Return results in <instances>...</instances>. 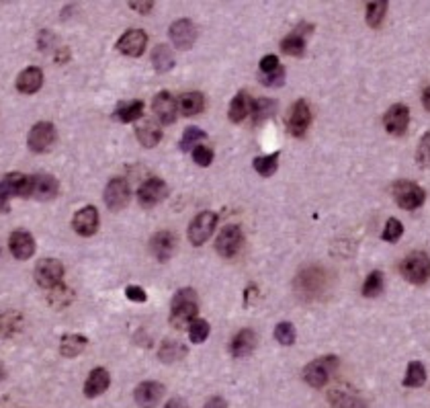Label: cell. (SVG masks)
<instances>
[{
  "instance_id": "50",
  "label": "cell",
  "mask_w": 430,
  "mask_h": 408,
  "mask_svg": "<svg viewBox=\"0 0 430 408\" xmlns=\"http://www.w3.org/2000/svg\"><path fill=\"white\" fill-rule=\"evenodd\" d=\"M126 295H128V299H132V302H136V304H143V302L147 299L145 291H143L140 285H128Z\"/></svg>"
},
{
  "instance_id": "3",
  "label": "cell",
  "mask_w": 430,
  "mask_h": 408,
  "mask_svg": "<svg viewBox=\"0 0 430 408\" xmlns=\"http://www.w3.org/2000/svg\"><path fill=\"white\" fill-rule=\"evenodd\" d=\"M326 287V275L320 267H307L297 275L295 279V291L299 297L311 302L315 297H320L322 289Z\"/></svg>"
},
{
  "instance_id": "25",
  "label": "cell",
  "mask_w": 430,
  "mask_h": 408,
  "mask_svg": "<svg viewBox=\"0 0 430 408\" xmlns=\"http://www.w3.org/2000/svg\"><path fill=\"white\" fill-rule=\"evenodd\" d=\"M256 347V335L250 328H242L230 343V353L234 357H246L254 351Z\"/></svg>"
},
{
  "instance_id": "7",
  "label": "cell",
  "mask_w": 430,
  "mask_h": 408,
  "mask_svg": "<svg viewBox=\"0 0 430 408\" xmlns=\"http://www.w3.org/2000/svg\"><path fill=\"white\" fill-rule=\"evenodd\" d=\"M215 224H217V216L213 212H201L199 216H195L189 226V232H187L191 245L193 247L205 245L209 240V236H213Z\"/></svg>"
},
{
  "instance_id": "44",
  "label": "cell",
  "mask_w": 430,
  "mask_h": 408,
  "mask_svg": "<svg viewBox=\"0 0 430 408\" xmlns=\"http://www.w3.org/2000/svg\"><path fill=\"white\" fill-rule=\"evenodd\" d=\"M275 339H277V343H279V345H283V347L293 345V343H295V339H297L295 326H293L291 322H279V324H277V328H275Z\"/></svg>"
},
{
  "instance_id": "14",
  "label": "cell",
  "mask_w": 430,
  "mask_h": 408,
  "mask_svg": "<svg viewBox=\"0 0 430 408\" xmlns=\"http://www.w3.org/2000/svg\"><path fill=\"white\" fill-rule=\"evenodd\" d=\"M410 124V109L404 103L392 105L383 115V126L392 136H404Z\"/></svg>"
},
{
  "instance_id": "30",
  "label": "cell",
  "mask_w": 430,
  "mask_h": 408,
  "mask_svg": "<svg viewBox=\"0 0 430 408\" xmlns=\"http://www.w3.org/2000/svg\"><path fill=\"white\" fill-rule=\"evenodd\" d=\"M187 355V347L174 339H166L162 345H160V351H158V357L162 363H176L180 361L182 357Z\"/></svg>"
},
{
  "instance_id": "53",
  "label": "cell",
  "mask_w": 430,
  "mask_h": 408,
  "mask_svg": "<svg viewBox=\"0 0 430 408\" xmlns=\"http://www.w3.org/2000/svg\"><path fill=\"white\" fill-rule=\"evenodd\" d=\"M166 408H189V407H187V403H184L182 398H170V400L166 403Z\"/></svg>"
},
{
  "instance_id": "11",
  "label": "cell",
  "mask_w": 430,
  "mask_h": 408,
  "mask_svg": "<svg viewBox=\"0 0 430 408\" xmlns=\"http://www.w3.org/2000/svg\"><path fill=\"white\" fill-rule=\"evenodd\" d=\"M242 242H244V234L238 226L230 224L226 228H222V232L217 234V240H215V251L230 259L234 255H238V251L242 249Z\"/></svg>"
},
{
  "instance_id": "8",
  "label": "cell",
  "mask_w": 430,
  "mask_h": 408,
  "mask_svg": "<svg viewBox=\"0 0 430 408\" xmlns=\"http://www.w3.org/2000/svg\"><path fill=\"white\" fill-rule=\"evenodd\" d=\"M12 197H31V177L21 172H10L0 179V203Z\"/></svg>"
},
{
  "instance_id": "23",
  "label": "cell",
  "mask_w": 430,
  "mask_h": 408,
  "mask_svg": "<svg viewBox=\"0 0 430 408\" xmlns=\"http://www.w3.org/2000/svg\"><path fill=\"white\" fill-rule=\"evenodd\" d=\"M41 84H43V72L37 66H29L16 76V91L19 93L33 95L41 89Z\"/></svg>"
},
{
  "instance_id": "28",
  "label": "cell",
  "mask_w": 430,
  "mask_h": 408,
  "mask_svg": "<svg viewBox=\"0 0 430 408\" xmlns=\"http://www.w3.org/2000/svg\"><path fill=\"white\" fill-rule=\"evenodd\" d=\"M178 109L182 115L187 117H193V115H199L203 109H205V97L201 93H184L180 95L178 99Z\"/></svg>"
},
{
  "instance_id": "12",
  "label": "cell",
  "mask_w": 430,
  "mask_h": 408,
  "mask_svg": "<svg viewBox=\"0 0 430 408\" xmlns=\"http://www.w3.org/2000/svg\"><path fill=\"white\" fill-rule=\"evenodd\" d=\"M168 35L178 49H191L197 39V27L191 19H178L170 25Z\"/></svg>"
},
{
  "instance_id": "35",
  "label": "cell",
  "mask_w": 430,
  "mask_h": 408,
  "mask_svg": "<svg viewBox=\"0 0 430 408\" xmlns=\"http://www.w3.org/2000/svg\"><path fill=\"white\" fill-rule=\"evenodd\" d=\"M152 64H154L156 72H160V74L172 70V66H174V56H172V52L168 49V45H158V47L152 52Z\"/></svg>"
},
{
  "instance_id": "42",
  "label": "cell",
  "mask_w": 430,
  "mask_h": 408,
  "mask_svg": "<svg viewBox=\"0 0 430 408\" xmlns=\"http://www.w3.org/2000/svg\"><path fill=\"white\" fill-rule=\"evenodd\" d=\"M383 289V273L381 271H373L363 283V295L365 297H375L379 295Z\"/></svg>"
},
{
  "instance_id": "36",
  "label": "cell",
  "mask_w": 430,
  "mask_h": 408,
  "mask_svg": "<svg viewBox=\"0 0 430 408\" xmlns=\"http://www.w3.org/2000/svg\"><path fill=\"white\" fill-rule=\"evenodd\" d=\"M281 49L287 56H295V58L301 56L305 52V35L297 29L295 33L287 35L285 39L281 41Z\"/></svg>"
},
{
  "instance_id": "27",
  "label": "cell",
  "mask_w": 430,
  "mask_h": 408,
  "mask_svg": "<svg viewBox=\"0 0 430 408\" xmlns=\"http://www.w3.org/2000/svg\"><path fill=\"white\" fill-rule=\"evenodd\" d=\"M250 113H252V101H250V95H248L246 91H240V93L232 99V103H230L228 117H230V122L240 124V122H244Z\"/></svg>"
},
{
  "instance_id": "37",
  "label": "cell",
  "mask_w": 430,
  "mask_h": 408,
  "mask_svg": "<svg viewBox=\"0 0 430 408\" xmlns=\"http://www.w3.org/2000/svg\"><path fill=\"white\" fill-rule=\"evenodd\" d=\"M427 382V370L420 361H412L408 363V372L404 378V386L406 388H420Z\"/></svg>"
},
{
  "instance_id": "34",
  "label": "cell",
  "mask_w": 430,
  "mask_h": 408,
  "mask_svg": "<svg viewBox=\"0 0 430 408\" xmlns=\"http://www.w3.org/2000/svg\"><path fill=\"white\" fill-rule=\"evenodd\" d=\"M275 113H277V101L275 99H265L263 97V99H256L252 103V120H254V124L267 122Z\"/></svg>"
},
{
  "instance_id": "40",
  "label": "cell",
  "mask_w": 430,
  "mask_h": 408,
  "mask_svg": "<svg viewBox=\"0 0 430 408\" xmlns=\"http://www.w3.org/2000/svg\"><path fill=\"white\" fill-rule=\"evenodd\" d=\"M207 137V134L203 132V130H199V128H195V126H191V128H187L184 130V134L180 137V150L182 152H189V150H195L197 146H201V141Z\"/></svg>"
},
{
  "instance_id": "9",
  "label": "cell",
  "mask_w": 430,
  "mask_h": 408,
  "mask_svg": "<svg viewBox=\"0 0 430 408\" xmlns=\"http://www.w3.org/2000/svg\"><path fill=\"white\" fill-rule=\"evenodd\" d=\"M56 136H58V132H56L53 124H49V122H39V124H35V126L31 128V132H29V136H27V146H29L31 152L43 154V152H47V150L53 146Z\"/></svg>"
},
{
  "instance_id": "55",
  "label": "cell",
  "mask_w": 430,
  "mask_h": 408,
  "mask_svg": "<svg viewBox=\"0 0 430 408\" xmlns=\"http://www.w3.org/2000/svg\"><path fill=\"white\" fill-rule=\"evenodd\" d=\"M4 378H6V370H4V363L0 361V382H2Z\"/></svg>"
},
{
  "instance_id": "5",
  "label": "cell",
  "mask_w": 430,
  "mask_h": 408,
  "mask_svg": "<svg viewBox=\"0 0 430 408\" xmlns=\"http://www.w3.org/2000/svg\"><path fill=\"white\" fill-rule=\"evenodd\" d=\"M394 199L402 209L412 212V209H418L425 203L427 193L420 185H416L412 181H398L394 185Z\"/></svg>"
},
{
  "instance_id": "26",
  "label": "cell",
  "mask_w": 430,
  "mask_h": 408,
  "mask_svg": "<svg viewBox=\"0 0 430 408\" xmlns=\"http://www.w3.org/2000/svg\"><path fill=\"white\" fill-rule=\"evenodd\" d=\"M136 137L140 139V144L145 148H154L160 144L162 139V126L154 120H143L136 128Z\"/></svg>"
},
{
  "instance_id": "19",
  "label": "cell",
  "mask_w": 430,
  "mask_h": 408,
  "mask_svg": "<svg viewBox=\"0 0 430 408\" xmlns=\"http://www.w3.org/2000/svg\"><path fill=\"white\" fill-rule=\"evenodd\" d=\"M8 249H10L14 259L27 261L35 253V240H33V236L27 230H14L10 234V238H8Z\"/></svg>"
},
{
  "instance_id": "17",
  "label": "cell",
  "mask_w": 430,
  "mask_h": 408,
  "mask_svg": "<svg viewBox=\"0 0 430 408\" xmlns=\"http://www.w3.org/2000/svg\"><path fill=\"white\" fill-rule=\"evenodd\" d=\"M147 45V35L142 29H130L121 35V39L117 41V49L123 54V56H130V58H140Z\"/></svg>"
},
{
  "instance_id": "24",
  "label": "cell",
  "mask_w": 430,
  "mask_h": 408,
  "mask_svg": "<svg viewBox=\"0 0 430 408\" xmlns=\"http://www.w3.org/2000/svg\"><path fill=\"white\" fill-rule=\"evenodd\" d=\"M150 251H152V255L160 263L168 261L172 257V251H174V236H172V232H166V230L156 232L152 236V240H150Z\"/></svg>"
},
{
  "instance_id": "38",
  "label": "cell",
  "mask_w": 430,
  "mask_h": 408,
  "mask_svg": "<svg viewBox=\"0 0 430 408\" xmlns=\"http://www.w3.org/2000/svg\"><path fill=\"white\" fill-rule=\"evenodd\" d=\"M252 166H254V170H256L261 177H271V174H275V170L279 168V152H273V154H269V156H259V158H254Z\"/></svg>"
},
{
  "instance_id": "51",
  "label": "cell",
  "mask_w": 430,
  "mask_h": 408,
  "mask_svg": "<svg viewBox=\"0 0 430 408\" xmlns=\"http://www.w3.org/2000/svg\"><path fill=\"white\" fill-rule=\"evenodd\" d=\"M130 6L134 8V10H140V12H150L152 8H154V2H130Z\"/></svg>"
},
{
  "instance_id": "31",
  "label": "cell",
  "mask_w": 430,
  "mask_h": 408,
  "mask_svg": "<svg viewBox=\"0 0 430 408\" xmlns=\"http://www.w3.org/2000/svg\"><path fill=\"white\" fill-rule=\"evenodd\" d=\"M328 400L334 408H367L365 400L348 390H332L328 394Z\"/></svg>"
},
{
  "instance_id": "4",
  "label": "cell",
  "mask_w": 430,
  "mask_h": 408,
  "mask_svg": "<svg viewBox=\"0 0 430 408\" xmlns=\"http://www.w3.org/2000/svg\"><path fill=\"white\" fill-rule=\"evenodd\" d=\"M400 273L404 275V279H408L414 285L427 283L430 277V257L427 253H422V251L410 253L400 263Z\"/></svg>"
},
{
  "instance_id": "21",
  "label": "cell",
  "mask_w": 430,
  "mask_h": 408,
  "mask_svg": "<svg viewBox=\"0 0 430 408\" xmlns=\"http://www.w3.org/2000/svg\"><path fill=\"white\" fill-rule=\"evenodd\" d=\"M176 109H178V103L174 101V97L170 93L162 91V93L156 95V99H154V113H156V117L162 124H174Z\"/></svg>"
},
{
  "instance_id": "33",
  "label": "cell",
  "mask_w": 430,
  "mask_h": 408,
  "mask_svg": "<svg viewBox=\"0 0 430 408\" xmlns=\"http://www.w3.org/2000/svg\"><path fill=\"white\" fill-rule=\"evenodd\" d=\"M72 297H74V293H72V289L66 283H60V285H56L53 289L47 291V302L56 310H62V308L70 306L72 304Z\"/></svg>"
},
{
  "instance_id": "47",
  "label": "cell",
  "mask_w": 430,
  "mask_h": 408,
  "mask_svg": "<svg viewBox=\"0 0 430 408\" xmlns=\"http://www.w3.org/2000/svg\"><path fill=\"white\" fill-rule=\"evenodd\" d=\"M416 158H418V164H420V166L430 168V132L429 134H425V136H422V139H420Z\"/></svg>"
},
{
  "instance_id": "49",
  "label": "cell",
  "mask_w": 430,
  "mask_h": 408,
  "mask_svg": "<svg viewBox=\"0 0 430 408\" xmlns=\"http://www.w3.org/2000/svg\"><path fill=\"white\" fill-rule=\"evenodd\" d=\"M261 74H269V72H275V70H279L281 68V64H279V58L277 56H273V54H269V56H265L263 60H261Z\"/></svg>"
},
{
  "instance_id": "29",
  "label": "cell",
  "mask_w": 430,
  "mask_h": 408,
  "mask_svg": "<svg viewBox=\"0 0 430 408\" xmlns=\"http://www.w3.org/2000/svg\"><path fill=\"white\" fill-rule=\"evenodd\" d=\"M88 341L86 337L78 335V332H72V335H64L62 337V343H60V353L64 357H78L84 349H86Z\"/></svg>"
},
{
  "instance_id": "45",
  "label": "cell",
  "mask_w": 430,
  "mask_h": 408,
  "mask_svg": "<svg viewBox=\"0 0 430 408\" xmlns=\"http://www.w3.org/2000/svg\"><path fill=\"white\" fill-rule=\"evenodd\" d=\"M402 234H404L402 222L396 220V218H390L387 224H385V228H383V240L385 242H398L402 238Z\"/></svg>"
},
{
  "instance_id": "39",
  "label": "cell",
  "mask_w": 430,
  "mask_h": 408,
  "mask_svg": "<svg viewBox=\"0 0 430 408\" xmlns=\"http://www.w3.org/2000/svg\"><path fill=\"white\" fill-rule=\"evenodd\" d=\"M21 324H23V316H21L19 312L8 310V312H2V314H0V335H2V337L14 335V332L21 328Z\"/></svg>"
},
{
  "instance_id": "10",
  "label": "cell",
  "mask_w": 430,
  "mask_h": 408,
  "mask_svg": "<svg viewBox=\"0 0 430 408\" xmlns=\"http://www.w3.org/2000/svg\"><path fill=\"white\" fill-rule=\"evenodd\" d=\"M64 279V265L58 259H41L35 267V281L43 289H53Z\"/></svg>"
},
{
  "instance_id": "52",
  "label": "cell",
  "mask_w": 430,
  "mask_h": 408,
  "mask_svg": "<svg viewBox=\"0 0 430 408\" xmlns=\"http://www.w3.org/2000/svg\"><path fill=\"white\" fill-rule=\"evenodd\" d=\"M205 408H228V405H226V400H224V398L215 396V398H209V400H207Z\"/></svg>"
},
{
  "instance_id": "1",
  "label": "cell",
  "mask_w": 430,
  "mask_h": 408,
  "mask_svg": "<svg viewBox=\"0 0 430 408\" xmlns=\"http://www.w3.org/2000/svg\"><path fill=\"white\" fill-rule=\"evenodd\" d=\"M197 314H199V297H197L195 289L184 287V289L176 291L170 302V324L174 328L182 330L184 326H191V322L197 318Z\"/></svg>"
},
{
  "instance_id": "41",
  "label": "cell",
  "mask_w": 430,
  "mask_h": 408,
  "mask_svg": "<svg viewBox=\"0 0 430 408\" xmlns=\"http://www.w3.org/2000/svg\"><path fill=\"white\" fill-rule=\"evenodd\" d=\"M209 337V324L203 320V318H195L189 326V339L191 343L199 345V343H205Z\"/></svg>"
},
{
  "instance_id": "15",
  "label": "cell",
  "mask_w": 430,
  "mask_h": 408,
  "mask_svg": "<svg viewBox=\"0 0 430 408\" xmlns=\"http://www.w3.org/2000/svg\"><path fill=\"white\" fill-rule=\"evenodd\" d=\"M168 197V185L162 179H147L142 183V187L138 189V199L145 207L158 205L160 201H164Z\"/></svg>"
},
{
  "instance_id": "16",
  "label": "cell",
  "mask_w": 430,
  "mask_h": 408,
  "mask_svg": "<svg viewBox=\"0 0 430 408\" xmlns=\"http://www.w3.org/2000/svg\"><path fill=\"white\" fill-rule=\"evenodd\" d=\"M60 183L51 174H35L31 177V197L37 201H51L58 197Z\"/></svg>"
},
{
  "instance_id": "48",
  "label": "cell",
  "mask_w": 430,
  "mask_h": 408,
  "mask_svg": "<svg viewBox=\"0 0 430 408\" xmlns=\"http://www.w3.org/2000/svg\"><path fill=\"white\" fill-rule=\"evenodd\" d=\"M193 160L199 164V166H209L213 162V150L207 148V146H197L193 150Z\"/></svg>"
},
{
  "instance_id": "13",
  "label": "cell",
  "mask_w": 430,
  "mask_h": 408,
  "mask_svg": "<svg viewBox=\"0 0 430 408\" xmlns=\"http://www.w3.org/2000/svg\"><path fill=\"white\" fill-rule=\"evenodd\" d=\"M132 191L126 179H113L109 181L107 189H105V203L111 212H119L130 203Z\"/></svg>"
},
{
  "instance_id": "6",
  "label": "cell",
  "mask_w": 430,
  "mask_h": 408,
  "mask_svg": "<svg viewBox=\"0 0 430 408\" xmlns=\"http://www.w3.org/2000/svg\"><path fill=\"white\" fill-rule=\"evenodd\" d=\"M311 126V109L305 99H299L291 105L287 113V130L293 137H303Z\"/></svg>"
},
{
  "instance_id": "2",
  "label": "cell",
  "mask_w": 430,
  "mask_h": 408,
  "mask_svg": "<svg viewBox=\"0 0 430 408\" xmlns=\"http://www.w3.org/2000/svg\"><path fill=\"white\" fill-rule=\"evenodd\" d=\"M338 367V357L326 355V357H318L315 361H309L303 370V382L311 388H322L328 384V380L334 376Z\"/></svg>"
},
{
  "instance_id": "22",
  "label": "cell",
  "mask_w": 430,
  "mask_h": 408,
  "mask_svg": "<svg viewBox=\"0 0 430 408\" xmlns=\"http://www.w3.org/2000/svg\"><path fill=\"white\" fill-rule=\"evenodd\" d=\"M111 384V376L105 367H97L88 374L86 378V384H84V396L86 398H97L101 396L103 392H107Z\"/></svg>"
},
{
  "instance_id": "43",
  "label": "cell",
  "mask_w": 430,
  "mask_h": 408,
  "mask_svg": "<svg viewBox=\"0 0 430 408\" xmlns=\"http://www.w3.org/2000/svg\"><path fill=\"white\" fill-rule=\"evenodd\" d=\"M385 10H387V2H369L367 4V12H365V16H367V23L371 25V27H379L381 25V21H383V16H385Z\"/></svg>"
},
{
  "instance_id": "20",
  "label": "cell",
  "mask_w": 430,
  "mask_h": 408,
  "mask_svg": "<svg viewBox=\"0 0 430 408\" xmlns=\"http://www.w3.org/2000/svg\"><path fill=\"white\" fill-rule=\"evenodd\" d=\"M162 396H164V386L160 382H142L134 392L136 405L142 408L158 407Z\"/></svg>"
},
{
  "instance_id": "18",
  "label": "cell",
  "mask_w": 430,
  "mask_h": 408,
  "mask_svg": "<svg viewBox=\"0 0 430 408\" xmlns=\"http://www.w3.org/2000/svg\"><path fill=\"white\" fill-rule=\"evenodd\" d=\"M72 228L80 236H93L99 230V212L93 205L78 209L72 218Z\"/></svg>"
},
{
  "instance_id": "54",
  "label": "cell",
  "mask_w": 430,
  "mask_h": 408,
  "mask_svg": "<svg viewBox=\"0 0 430 408\" xmlns=\"http://www.w3.org/2000/svg\"><path fill=\"white\" fill-rule=\"evenodd\" d=\"M422 103H425V107L430 111V84L425 89V93H422Z\"/></svg>"
},
{
  "instance_id": "46",
  "label": "cell",
  "mask_w": 430,
  "mask_h": 408,
  "mask_svg": "<svg viewBox=\"0 0 430 408\" xmlns=\"http://www.w3.org/2000/svg\"><path fill=\"white\" fill-rule=\"evenodd\" d=\"M259 80L267 87H281L285 82V68L281 66L279 70L275 72H269V74H259Z\"/></svg>"
},
{
  "instance_id": "32",
  "label": "cell",
  "mask_w": 430,
  "mask_h": 408,
  "mask_svg": "<svg viewBox=\"0 0 430 408\" xmlns=\"http://www.w3.org/2000/svg\"><path fill=\"white\" fill-rule=\"evenodd\" d=\"M143 113L142 101H128V103H119L113 117L121 124H134L136 120H140Z\"/></svg>"
}]
</instances>
